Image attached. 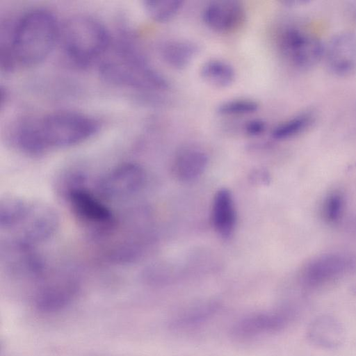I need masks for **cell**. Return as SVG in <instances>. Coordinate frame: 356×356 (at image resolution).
I'll return each instance as SVG.
<instances>
[{"mask_svg":"<svg viewBox=\"0 0 356 356\" xmlns=\"http://www.w3.org/2000/svg\"><path fill=\"white\" fill-rule=\"evenodd\" d=\"M204 23L221 33L232 32L239 28L245 19V10L236 0H216L208 3L202 10Z\"/></svg>","mask_w":356,"mask_h":356,"instance_id":"4fadbf2b","label":"cell"},{"mask_svg":"<svg viewBox=\"0 0 356 356\" xmlns=\"http://www.w3.org/2000/svg\"><path fill=\"white\" fill-rule=\"evenodd\" d=\"M279 49L293 66L307 69L324 56L325 47L316 36L296 27L284 29L278 35Z\"/></svg>","mask_w":356,"mask_h":356,"instance_id":"52a82bcc","label":"cell"},{"mask_svg":"<svg viewBox=\"0 0 356 356\" xmlns=\"http://www.w3.org/2000/svg\"><path fill=\"white\" fill-rule=\"evenodd\" d=\"M200 74L210 84L224 88L233 83L236 72L233 66L227 61L210 59L201 66Z\"/></svg>","mask_w":356,"mask_h":356,"instance_id":"d6986e66","label":"cell"},{"mask_svg":"<svg viewBox=\"0 0 356 356\" xmlns=\"http://www.w3.org/2000/svg\"><path fill=\"white\" fill-rule=\"evenodd\" d=\"M99 71L108 82L146 92L165 91L168 79L152 67L132 42L122 40L110 44L102 57Z\"/></svg>","mask_w":356,"mask_h":356,"instance_id":"277c9868","label":"cell"},{"mask_svg":"<svg viewBox=\"0 0 356 356\" xmlns=\"http://www.w3.org/2000/svg\"><path fill=\"white\" fill-rule=\"evenodd\" d=\"M58 42L70 60L83 66L103 56L111 44V38L98 20L78 15L60 25Z\"/></svg>","mask_w":356,"mask_h":356,"instance_id":"5b68a950","label":"cell"},{"mask_svg":"<svg viewBox=\"0 0 356 356\" xmlns=\"http://www.w3.org/2000/svg\"><path fill=\"white\" fill-rule=\"evenodd\" d=\"M96 121L83 114L58 111L22 122L14 135L16 147L29 155L77 145L93 136Z\"/></svg>","mask_w":356,"mask_h":356,"instance_id":"6da1fadb","label":"cell"},{"mask_svg":"<svg viewBox=\"0 0 356 356\" xmlns=\"http://www.w3.org/2000/svg\"><path fill=\"white\" fill-rule=\"evenodd\" d=\"M143 168L134 163H124L111 170L97 182V194L104 200H127L139 193L145 182Z\"/></svg>","mask_w":356,"mask_h":356,"instance_id":"ba28073f","label":"cell"},{"mask_svg":"<svg viewBox=\"0 0 356 356\" xmlns=\"http://www.w3.org/2000/svg\"><path fill=\"white\" fill-rule=\"evenodd\" d=\"M312 122L311 113H300L277 125L272 131V136L277 140L294 137L308 128Z\"/></svg>","mask_w":356,"mask_h":356,"instance_id":"ffe728a7","label":"cell"},{"mask_svg":"<svg viewBox=\"0 0 356 356\" xmlns=\"http://www.w3.org/2000/svg\"><path fill=\"white\" fill-rule=\"evenodd\" d=\"M199 51V47L192 41L175 39L162 45L161 54L168 65L177 70H182L189 65Z\"/></svg>","mask_w":356,"mask_h":356,"instance_id":"ac0fdd59","label":"cell"},{"mask_svg":"<svg viewBox=\"0 0 356 356\" xmlns=\"http://www.w3.org/2000/svg\"><path fill=\"white\" fill-rule=\"evenodd\" d=\"M220 307V302L216 300L198 302L176 312L171 317L168 327L178 331L197 327L213 318Z\"/></svg>","mask_w":356,"mask_h":356,"instance_id":"5bb4252c","label":"cell"},{"mask_svg":"<svg viewBox=\"0 0 356 356\" xmlns=\"http://www.w3.org/2000/svg\"><path fill=\"white\" fill-rule=\"evenodd\" d=\"M324 56L334 74L346 76L356 72V35L345 31L333 36L325 48Z\"/></svg>","mask_w":356,"mask_h":356,"instance_id":"7c38bea8","label":"cell"},{"mask_svg":"<svg viewBox=\"0 0 356 356\" xmlns=\"http://www.w3.org/2000/svg\"><path fill=\"white\" fill-rule=\"evenodd\" d=\"M58 226L55 211L43 203L17 197L1 200V243L34 247L52 236Z\"/></svg>","mask_w":356,"mask_h":356,"instance_id":"3957f363","label":"cell"},{"mask_svg":"<svg viewBox=\"0 0 356 356\" xmlns=\"http://www.w3.org/2000/svg\"><path fill=\"white\" fill-rule=\"evenodd\" d=\"M352 259L337 253L325 254L312 259L301 271L300 280L307 288H317L343 277L353 268Z\"/></svg>","mask_w":356,"mask_h":356,"instance_id":"30bf717a","label":"cell"},{"mask_svg":"<svg viewBox=\"0 0 356 356\" xmlns=\"http://www.w3.org/2000/svg\"><path fill=\"white\" fill-rule=\"evenodd\" d=\"M208 164L207 154L200 148L188 146L175 155L172 171L175 177L184 182L197 179L205 171Z\"/></svg>","mask_w":356,"mask_h":356,"instance_id":"e0dca14e","label":"cell"},{"mask_svg":"<svg viewBox=\"0 0 356 356\" xmlns=\"http://www.w3.org/2000/svg\"><path fill=\"white\" fill-rule=\"evenodd\" d=\"M243 129L250 136H259L266 131V123L258 118L249 120L245 123Z\"/></svg>","mask_w":356,"mask_h":356,"instance_id":"cb8c5ba5","label":"cell"},{"mask_svg":"<svg viewBox=\"0 0 356 356\" xmlns=\"http://www.w3.org/2000/svg\"><path fill=\"white\" fill-rule=\"evenodd\" d=\"M344 199L341 193L333 192L325 198L323 205V215L329 222L338 221L343 213Z\"/></svg>","mask_w":356,"mask_h":356,"instance_id":"603a6c76","label":"cell"},{"mask_svg":"<svg viewBox=\"0 0 356 356\" xmlns=\"http://www.w3.org/2000/svg\"><path fill=\"white\" fill-rule=\"evenodd\" d=\"M293 317V311L288 307L252 312L237 320L230 329V334L234 339L247 341L275 334L284 330Z\"/></svg>","mask_w":356,"mask_h":356,"instance_id":"9c48e42d","label":"cell"},{"mask_svg":"<svg viewBox=\"0 0 356 356\" xmlns=\"http://www.w3.org/2000/svg\"><path fill=\"white\" fill-rule=\"evenodd\" d=\"M59 26L46 9H33L13 25L1 45V66L6 71L16 65H33L42 61L58 41Z\"/></svg>","mask_w":356,"mask_h":356,"instance_id":"7a4b0ae2","label":"cell"},{"mask_svg":"<svg viewBox=\"0 0 356 356\" xmlns=\"http://www.w3.org/2000/svg\"><path fill=\"white\" fill-rule=\"evenodd\" d=\"M78 292L74 278L58 277L44 283L35 296V307L40 312L51 314L60 312L70 305Z\"/></svg>","mask_w":356,"mask_h":356,"instance_id":"8fae6325","label":"cell"},{"mask_svg":"<svg viewBox=\"0 0 356 356\" xmlns=\"http://www.w3.org/2000/svg\"><path fill=\"white\" fill-rule=\"evenodd\" d=\"M211 221L215 231L222 238H230L236 225V212L232 193L221 188L216 193L211 208Z\"/></svg>","mask_w":356,"mask_h":356,"instance_id":"9a60e30c","label":"cell"},{"mask_svg":"<svg viewBox=\"0 0 356 356\" xmlns=\"http://www.w3.org/2000/svg\"><path fill=\"white\" fill-rule=\"evenodd\" d=\"M307 337L314 345L332 349L342 344L345 332L337 318L329 315H322L310 323L307 331Z\"/></svg>","mask_w":356,"mask_h":356,"instance_id":"2e32d148","label":"cell"},{"mask_svg":"<svg viewBox=\"0 0 356 356\" xmlns=\"http://www.w3.org/2000/svg\"><path fill=\"white\" fill-rule=\"evenodd\" d=\"M183 5L181 0H147L144 7L148 15L154 21L165 22L172 19Z\"/></svg>","mask_w":356,"mask_h":356,"instance_id":"44dd1931","label":"cell"},{"mask_svg":"<svg viewBox=\"0 0 356 356\" xmlns=\"http://www.w3.org/2000/svg\"><path fill=\"white\" fill-rule=\"evenodd\" d=\"M259 108V104L248 98L231 99L220 103L216 108L222 115H241L251 114Z\"/></svg>","mask_w":356,"mask_h":356,"instance_id":"7402d4cb","label":"cell"},{"mask_svg":"<svg viewBox=\"0 0 356 356\" xmlns=\"http://www.w3.org/2000/svg\"><path fill=\"white\" fill-rule=\"evenodd\" d=\"M66 186L65 194L74 217L98 237L112 234L118 220L104 200L83 184L82 177L76 176Z\"/></svg>","mask_w":356,"mask_h":356,"instance_id":"8992f818","label":"cell"}]
</instances>
